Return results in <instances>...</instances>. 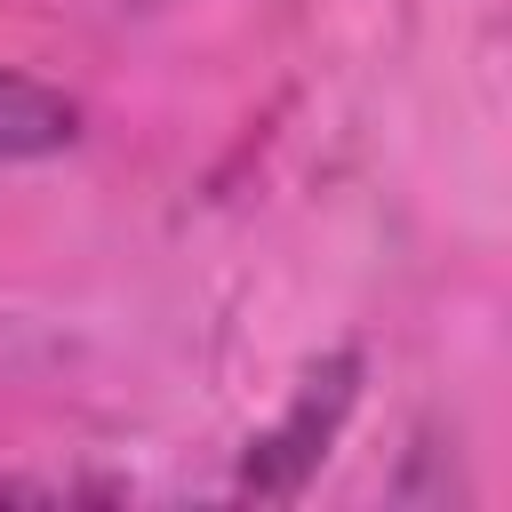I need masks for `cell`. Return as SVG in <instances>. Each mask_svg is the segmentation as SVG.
I'll use <instances>...</instances> for the list:
<instances>
[{"label":"cell","mask_w":512,"mask_h":512,"mask_svg":"<svg viewBox=\"0 0 512 512\" xmlns=\"http://www.w3.org/2000/svg\"><path fill=\"white\" fill-rule=\"evenodd\" d=\"M352 392H360V352H328V360L304 376V392L288 400V416H280L272 432H256V440H248L240 496H272V504H288V496L304 488V472L328 456V440H336V424H344Z\"/></svg>","instance_id":"1"},{"label":"cell","mask_w":512,"mask_h":512,"mask_svg":"<svg viewBox=\"0 0 512 512\" xmlns=\"http://www.w3.org/2000/svg\"><path fill=\"white\" fill-rule=\"evenodd\" d=\"M80 136V104L32 72H0V160H40Z\"/></svg>","instance_id":"2"}]
</instances>
